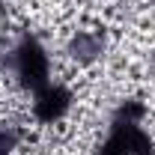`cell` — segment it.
I'll return each mask as SVG.
<instances>
[{
    "label": "cell",
    "instance_id": "7a4b0ae2",
    "mask_svg": "<svg viewBox=\"0 0 155 155\" xmlns=\"http://www.w3.org/2000/svg\"><path fill=\"white\" fill-rule=\"evenodd\" d=\"M72 104H75L72 90L66 84H60V81H48L42 90L33 93L30 114H33V119H36L39 125H57V122H63L69 116Z\"/></svg>",
    "mask_w": 155,
    "mask_h": 155
},
{
    "label": "cell",
    "instance_id": "277c9868",
    "mask_svg": "<svg viewBox=\"0 0 155 155\" xmlns=\"http://www.w3.org/2000/svg\"><path fill=\"white\" fill-rule=\"evenodd\" d=\"M152 6H155V0H152Z\"/></svg>",
    "mask_w": 155,
    "mask_h": 155
},
{
    "label": "cell",
    "instance_id": "3957f363",
    "mask_svg": "<svg viewBox=\"0 0 155 155\" xmlns=\"http://www.w3.org/2000/svg\"><path fill=\"white\" fill-rule=\"evenodd\" d=\"M21 146V128L12 122H0V155H12Z\"/></svg>",
    "mask_w": 155,
    "mask_h": 155
},
{
    "label": "cell",
    "instance_id": "6da1fadb",
    "mask_svg": "<svg viewBox=\"0 0 155 155\" xmlns=\"http://www.w3.org/2000/svg\"><path fill=\"white\" fill-rule=\"evenodd\" d=\"M9 69H12V78L30 93H36L48 81H54L51 78V54L36 36H24L9 51Z\"/></svg>",
    "mask_w": 155,
    "mask_h": 155
}]
</instances>
